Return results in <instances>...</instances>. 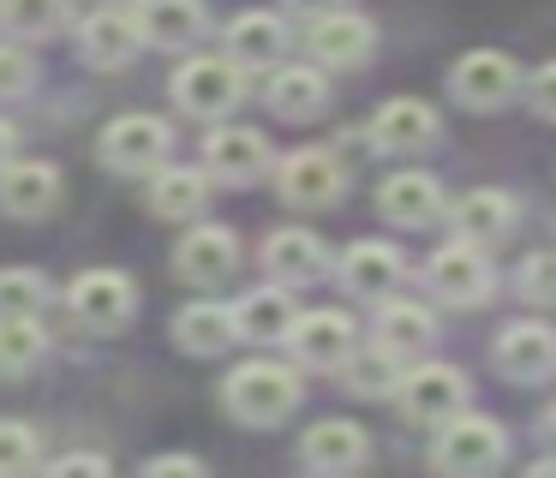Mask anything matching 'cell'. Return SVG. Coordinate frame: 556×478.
I'll use <instances>...</instances> for the list:
<instances>
[{
	"label": "cell",
	"instance_id": "6da1fadb",
	"mask_svg": "<svg viewBox=\"0 0 556 478\" xmlns=\"http://www.w3.org/2000/svg\"><path fill=\"white\" fill-rule=\"evenodd\" d=\"M222 401H228V413L240 418V425H281V418L300 406V377H293L288 365H269V358H252V365L228 370V382H222Z\"/></svg>",
	"mask_w": 556,
	"mask_h": 478
},
{
	"label": "cell",
	"instance_id": "7a4b0ae2",
	"mask_svg": "<svg viewBox=\"0 0 556 478\" xmlns=\"http://www.w3.org/2000/svg\"><path fill=\"white\" fill-rule=\"evenodd\" d=\"M508 461V437L496 418H479L460 406L455 418L437 425V442H431V466L437 473H455V478H479V473H496Z\"/></svg>",
	"mask_w": 556,
	"mask_h": 478
},
{
	"label": "cell",
	"instance_id": "3957f363",
	"mask_svg": "<svg viewBox=\"0 0 556 478\" xmlns=\"http://www.w3.org/2000/svg\"><path fill=\"white\" fill-rule=\"evenodd\" d=\"M174 96H180L186 114L222 120V114H233V108L245 102V66H233L228 54L222 60L198 54V60H186V66L174 72Z\"/></svg>",
	"mask_w": 556,
	"mask_h": 478
},
{
	"label": "cell",
	"instance_id": "277c9868",
	"mask_svg": "<svg viewBox=\"0 0 556 478\" xmlns=\"http://www.w3.org/2000/svg\"><path fill=\"white\" fill-rule=\"evenodd\" d=\"M448 90H455L460 108H472V114H491V108L515 102L520 66H515L508 54H496V48H472V54L455 60V72H448Z\"/></svg>",
	"mask_w": 556,
	"mask_h": 478
},
{
	"label": "cell",
	"instance_id": "5b68a950",
	"mask_svg": "<svg viewBox=\"0 0 556 478\" xmlns=\"http://www.w3.org/2000/svg\"><path fill=\"white\" fill-rule=\"evenodd\" d=\"M168 150H174V131L156 114H121L102 131V162L114 174H156L168 162Z\"/></svg>",
	"mask_w": 556,
	"mask_h": 478
},
{
	"label": "cell",
	"instance_id": "8992f818",
	"mask_svg": "<svg viewBox=\"0 0 556 478\" xmlns=\"http://www.w3.org/2000/svg\"><path fill=\"white\" fill-rule=\"evenodd\" d=\"M395 401L413 425H443L467 406V377L455 365H419L395 382Z\"/></svg>",
	"mask_w": 556,
	"mask_h": 478
},
{
	"label": "cell",
	"instance_id": "52a82bcc",
	"mask_svg": "<svg viewBox=\"0 0 556 478\" xmlns=\"http://www.w3.org/2000/svg\"><path fill=\"white\" fill-rule=\"evenodd\" d=\"M66 305H73V317L85 323V329L109 335L138 311V293H132V281H126L121 269H85L73 287H66Z\"/></svg>",
	"mask_w": 556,
	"mask_h": 478
},
{
	"label": "cell",
	"instance_id": "ba28073f",
	"mask_svg": "<svg viewBox=\"0 0 556 478\" xmlns=\"http://www.w3.org/2000/svg\"><path fill=\"white\" fill-rule=\"evenodd\" d=\"M425 281L443 305H484L491 299V263H484L479 246H443L431 263H425Z\"/></svg>",
	"mask_w": 556,
	"mask_h": 478
},
{
	"label": "cell",
	"instance_id": "9c48e42d",
	"mask_svg": "<svg viewBox=\"0 0 556 478\" xmlns=\"http://www.w3.org/2000/svg\"><path fill=\"white\" fill-rule=\"evenodd\" d=\"M496 370H503L508 382H544L556 370V329L551 323H508L503 335H496Z\"/></svg>",
	"mask_w": 556,
	"mask_h": 478
},
{
	"label": "cell",
	"instance_id": "30bf717a",
	"mask_svg": "<svg viewBox=\"0 0 556 478\" xmlns=\"http://www.w3.org/2000/svg\"><path fill=\"white\" fill-rule=\"evenodd\" d=\"M281 341L293 347V358L300 365H312V370H336L341 358L353 353V317H341V311H305V317H293L288 323V335Z\"/></svg>",
	"mask_w": 556,
	"mask_h": 478
},
{
	"label": "cell",
	"instance_id": "8fae6325",
	"mask_svg": "<svg viewBox=\"0 0 556 478\" xmlns=\"http://www.w3.org/2000/svg\"><path fill=\"white\" fill-rule=\"evenodd\" d=\"M281 198L293 203V210H329V203L341 198V186H348V174H341V162L329 150H300L281 162Z\"/></svg>",
	"mask_w": 556,
	"mask_h": 478
},
{
	"label": "cell",
	"instance_id": "7c38bea8",
	"mask_svg": "<svg viewBox=\"0 0 556 478\" xmlns=\"http://www.w3.org/2000/svg\"><path fill=\"white\" fill-rule=\"evenodd\" d=\"M174 269L186 275L192 287H222L233 269H240V239L228 227H192L174 251Z\"/></svg>",
	"mask_w": 556,
	"mask_h": 478
},
{
	"label": "cell",
	"instance_id": "4fadbf2b",
	"mask_svg": "<svg viewBox=\"0 0 556 478\" xmlns=\"http://www.w3.org/2000/svg\"><path fill=\"white\" fill-rule=\"evenodd\" d=\"M305 48H312L324 66H359L365 54L377 48V30L371 18H359V12H317L312 30H305Z\"/></svg>",
	"mask_w": 556,
	"mask_h": 478
},
{
	"label": "cell",
	"instance_id": "5bb4252c",
	"mask_svg": "<svg viewBox=\"0 0 556 478\" xmlns=\"http://www.w3.org/2000/svg\"><path fill=\"white\" fill-rule=\"evenodd\" d=\"M61 203V167L49 162H7L0 167V210L18 222H37Z\"/></svg>",
	"mask_w": 556,
	"mask_h": 478
},
{
	"label": "cell",
	"instance_id": "9a60e30c",
	"mask_svg": "<svg viewBox=\"0 0 556 478\" xmlns=\"http://www.w3.org/2000/svg\"><path fill=\"white\" fill-rule=\"evenodd\" d=\"M264 269L276 275L281 287H300V281H317L329 269V251L312 227H276L264 239Z\"/></svg>",
	"mask_w": 556,
	"mask_h": 478
},
{
	"label": "cell",
	"instance_id": "2e32d148",
	"mask_svg": "<svg viewBox=\"0 0 556 478\" xmlns=\"http://www.w3.org/2000/svg\"><path fill=\"white\" fill-rule=\"evenodd\" d=\"M204 167L216 179H257L269 167V138L257 126H222V131H210V143H204Z\"/></svg>",
	"mask_w": 556,
	"mask_h": 478
},
{
	"label": "cell",
	"instance_id": "e0dca14e",
	"mask_svg": "<svg viewBox=\"0 0 556 478\" xmlns=\"http://www.w3.org/2000/svg\"><path fill=\"white\" fill-rule=\"evenodd\" d=\"M365 454H371V442H365V430L353 418H324L300 442V461L312 473H353V466H365Z\"/></svg>",
	"mask_w": 556,
	"mask_h": 478
},
{
	"label": "cell",
	"instance_id": "ac0fdd59",
	"mask_svg": "<svg viewBox=\"0 0 556 478\" xmlns=\"http://www.w3.org/2000/svg\"><path fill=\"white\" fill-rule=\"evenodd\" d=\"M377 210L395 227H425V222L443 215V186H437L431 174H389L383 186H377Z\"/></svg>",
	"mask_w": 556,
	"mask_h": 478
},
{
	"label": "cell",
	"instance_id": "d6986e66",
	"mask_svg": "<svg viewBox=\"0 0 556 478\" xmlns=\"http://www.w3.org/2000/svg\"><path fill=\"white\" fill-rule=\"evenodd\" d=\"M431 138H437V114L425 102H413V96L383 102V108H377V120H371V143H377V150H389V155H413V150H425Z\"/></svg>",
	"mask_w": 556,
	"mask_h": 478
},
{
	"label": "cell",
	"instance_id": "ffe728a7",
	"mask_svg": "<svg viewBox=\"0 0 556 478\" xmlns=\"http://www.w3.org/2000/svg\"><path fill=\"white\" fill-rule=\"evenodd\" d=\"M401 251L395 246H383V239H359V246L341 257V281H348V293H359V299H389L401 287Z\"/></svg>",
	"mask_w": 556,
	"mask_h": 478
},
{
	"label": "cell",
	"instance_id": "44dd1931",
	"mask_svg": "<svg viewBox=\"0 0 556 478\" xmlns=\"http://www.w3.org/2000/svg\"><path fill=\"white\" fill-rule=\"evenodd\" d=\"M448 215H455V234L467 239V246H496V239H508V227H515V198L484 186V191H467Z\"/></svg>",
	"mask_w": 556,
	"mask_h": 478
},
{
	"label": "cell",
	"instance_id": "7402d4cb",
	"mask_svg": "<svg viewBox=\"0 0 556 478\" xmlns=\"http://www.w3.org/2000/svg\"><path fill=\"white\" fill-rule=\"evenodd\" d=\"M138 42H144L138 12H114V7H102L97 18H85V30H78V48H85V60H97V66H126V60L138 54Z\"/></svg>",
	"mask_w": 556,
	"mask_h": 478
},
{
	"label": "cell",
	"instance_id": "603a6c76",
	"mask_svg": "<svg viewBox=\"0 0 556 478\" xmlns=\"http://www.w3.org/2000/svg\"><path fill=\"white\" fill-rule=\"evenodd\" d=\"M288 48V24L276 12H240L228 24V60L233 66H276Z\"/></svg>",
	"mask_w": 556,
	"mask_h": 478
},
{
	"label": "cell",
	"instance_id": "cb8c5ba5",
	"mask_svg": "<svg viewBox=\"0 0 556 478\" xmlns=\"http://www.w3.org/2000/svg\"><path fill=\"white\" fill-rule=\"evenodd\" d=\"M138 30L156 48H192L204 36V7L198 0H144L138 7Z\"/></svg>",
	"mask_w": 556,
	"mask_h": 478
},
{
	"label": "cell",
	"instance_id": "d4e9b609",
	"mask_svg": "<svg viewBox=\"0 0 556 478\" xmlns=\"http://www.w3.org/2000/svg\"><path fill=\"white\" fill-rule=\"evenodd\" d=\"M204 203H210V179L198 174V167H156L150 210H156L162 222H192V215H204Z\"/></svg>",
	"mask_w": 556,
	"mask_h": 478
},
{
	"label": "cell",
	"instance_id": "484cf974",
	"mask_svg": "<svg viewBox=\"0 0 556 478\" xmlns=\"http://www.w3.org/2000/svg\"><path fill=\"white\" fill-rule=\"evenodd\" d=\"M174 341H180L186 353H222V347H233L240 341V335H233V305H216V299L186 305L180 317H174Z\"/></svg>",
	"mask_w": 556,
	"mask_h": 478
},
{
	"label": "cell",
	"instance_id": "4316f807",
	"mask_svg": "<svg viewBox=\"0 0 556 478\" xmlns=\"http://www.w3.org/2000/svg\"><path fill=\"white\" fill-rule=\"evenodd\" d=\"M269 108H276L281 120H312V114H324V102H329V84H324V72L317 66H281L276 78H269Z\"/></svg>",
	"mask_w": 556,
	"mask_h": 478
},
{
	"label": "cell",
	"instance_id": "83f0119b",
	"mask_svg": "<svg viewBox=\"0 0 556 478\" xmlns=\"http://www.w3.org/2000/svg\"><path fill=\"white\" fill-rule=\"evenodd\" d=\"M288 323H293V305H288L281 287H252V293L233 305V335H240V341H281Z\"/></svg>",
	"mask_w": 556,
	"mask_h": 478
},
{
	"label": "cell",
	"instance_id": "f1b7e54d",
	"mask_svg": "<svg viewBox=\"0 0 556 478\" xmlns=\"http://www.w3.org/2000/svg\"><path fill=\"white\" fill-rule=\"evenodd\" d=\"M336 370L348 377V389H353V394L377 401V394H395V382H401V353H389L383 341H377V347H353V353L341 358Z\"/></svg>",
	"mask_w": 556,
	"mask_h": 478
},
{
	"label": "cell",
	"instance_id": "f546056e",
	"mask_svg": "<svg viewBox=\"0 0 556 478\" xmlns=\"http://www.w3.org/2000/svg\"><path fill=\"white\" fill-rule=\"evenodd\" d=\"M437 335L431 311L425 305H407V299H389L383 311H377V341L389 347V353H425Z\"/></svg>",
	"mask_w": 556,
	"mask_h": 478
},
{
	"label": "cell",
	"instance_id": "4dcf8cb0",
	"mask_svg": "<svg viewBox=\"0 0 556 478\" xmlns=\"http://www.w3.org/2000/svg\"><path fill=\"white\" fill-rule=\"evenodd\" d=\"M42 353H49V335H42L37 317H0V370L7 377L30 370Z\"/></svg>",
	"mask_w": 556,
	"mask_h": 478
},
{
	"label": "cell",
	"instance_id": "1f68e13d",
	"mask_svg": "<svg viewBox=\"0 0 556 478\" xmlns=\"http://www.w3.org/2000/svg\"><path fill=\"white\" fill-rule=\"evenodd\" d=\"M0 24L13 36H54L66 24V0H0Z\"/></svg>",
	"mask_w": 556,
	"mask_h": 478
},
{
	"label": "cell",
	"instance_id": "d6a6232c",
	"mask_svg": "<svg viewBox=\"0 0 556 478\" xmlns=\"http://www.w3.org/2000/svg\"><path fill=\"white\" fill-rule=\"evenodd\" d=\"M49 305V281L37 269H0V317H37Z\"/></svg>",
	"mask_w": 556,
	"mask_h": 478
},
{
	"label": "cell",
	"instance_id": "836d02e7",
	"mask_svg": "<svg viewBox=\"0 0 556 478\" xmlns=\"http://www.w3.org/2000/svg\"><path fill=\"white\" fill-rule=\"evenodd\" d=\"M37 461H42L37 430H30V425H7V418H0V473H30Z\"/></svg>",
	"mask_w": 556,
	"mask_h": 478
},
{
	"label": "cell",
	"instance_id": "e575fe53",
	"mask_svg": "<svg viewBox=\"0 0 556 478\" xmlns=\"http://www.w3.org/2000/svg\"><path fill=\"white\" fill-rule=\"evenodd\" d=\"M520 293L539 299V305H556V251H532L520 263Z\"/></svg>",
	"mask_w": 556,
	"mask_h": 478
},
{
	"label": "cell",
	"instance_id": "d590c367",
	"mask_svg": "<svg viewBox=\"0 0 556 478\" xmlns=\"http://www.w3.org/2000/svg\"><path fill=\"white\" fill-rule=\"evenodd\" d=\"M25 84H30V60H25V48L0 42V96H18Z\"/></svg>",
	"mask_w": 556,
	"mask_h": 478
},
{
	"label": "cell",
	"instance_id": "8d00e7d4",
	"mask_svg": "<svg viewBox=\"0 0 556 478\" xmlns=\"http://www.w3.org/2000/svg\"><path fill=\"white\" fill-rule=\"evenodd\" d=\"M527 102H532V114L556 120V60H551V66H539V72L527 78Z\"/></svg>",
	"mask_w": 556,
	"mask_h": 478
},
{
	"label": "cell",
	"instance_id": "74e56055",
	"mask_svg": "<svg viewBox=\"0 0 556 478\" xmlns=\"http://www.w3.org/2000/svg\"><path fill=\"white\" fill-rule=\"evenodd\" d=\"M144 473H204V461L198 454H150Z\"/></svg>",
	"mask_w": 556,
	"mask_h": 478
},
{
	"label": "cell",
	"instance_id": "f35d334b",
	"mask_svg": "<svg viewBox=\"0 0 556 478\" xmlns=\"http://www.w3.org/2000/svg\"><path fill=\"white\" fill-rule=\"evenodd\" d=\"M54 473H109V461H102V454H61V461H54Z\"/></svg>",
	"mask_w": 556,
	"mask_h": 478
},
{
	"label": "cell",
	"instance_id": "ab89813d",
	"mask_svg": "<svg viewBox=\"0 0 556 478\" xmlns=\"http://www.w3.org/2000/svg\"><path fill=\"white\" fill-rule=\"evenodd\" d=\"M13 150H18V131H13V126H7V120H0V167L13 162Z\"/></svg>",
	"mask_w": 556,
	"mask_h": 478
},
{
	"label": "cell",
	"instance_id": "60d3db41",
	"mask_svg": "<svg viewBox=\"0 0 556 478\" xmlns=\"http://www.w3.org/2000/svg\"><path fill=\"white\" fill-rule=\"evenodd\" d=\"M288 7H293V12H312V18H317V12H336L341 0H288Z\"/></svg>",
	"mask_w": 556,
	"mask_h": 478
},
{
	"label": "cell",
	"instance_id": "b9f144b4",
	"mask_svg": "<svg viewBox=\"0 0 556 478\" xmlns=\"http://www.w3.org/2000/svg\"><path fill=\"white\" fill-rule=\"evenodd\" d=\"M544 437H551V442H556V413H551V418H544Z\"/></svg>",
	"mask_w": 556,
	"mask_h": 478
}]
</instances>
